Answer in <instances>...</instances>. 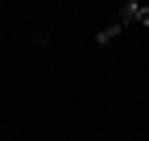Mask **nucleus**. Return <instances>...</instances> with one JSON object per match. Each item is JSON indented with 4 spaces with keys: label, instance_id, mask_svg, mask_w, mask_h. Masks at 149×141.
I'll return each instance as SVG.
<instances>
[{
    "label": "nucleus",
    "instance_id": "nucleus-1",
    "mask_svg": "<svg viewBox=\"0 0 149 141\" xmlns=\"http://www.w3.org/2000/svg\"><path fill=\"white\" fill-rule=\"evenodd\" d=\"M137 13H141V4H137V0H128V4L120 8V25H133V21H137Z\"/></svg>",
    "mask_w": 149,
    "mask_h": 141
},
{
    "label": "nucleus",
    "instance_id": "nucleus-2",
    "mask_svg": "<svg viewBox=\"0 0 149 141\" xmlns=\"http://www.w3.org/2000/svg\"><path fill=\"white\" fill-rule=\"evenodd\" d=\"M120 29H124V25H120V21H116V25H104V29H100V33H95V38H100V46H108V42H112V38H120Z\"/></svg>",
    "mask_w": 149,
    "mask_h": 141
},
{
    "label": "nucleus",
    "instance_id": "nucleus-3",
    "mask_svg": "<svg viewBox=\"0 0 149 141\" xmlns=\"http://www.w3.org/2000/svg\"><path fill=\"white\" fill-rule=\"evenodd\" d=\"M137 21H141V25H149V4H141V13H137Z\"/></svg>",
    "mask_w": 149,
    "mask_h": 141
}]
</instances>
